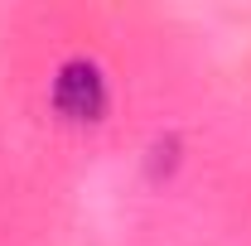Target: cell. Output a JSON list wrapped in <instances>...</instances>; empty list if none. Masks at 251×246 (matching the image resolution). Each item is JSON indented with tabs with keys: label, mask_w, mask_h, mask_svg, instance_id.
<instances>
[{
	"label": "cell",
	"mask_w": 251,
	"mask_h": 246,
	"mask_svg": "<svg viewBox=\"0 0 251 246\" xmlns=\"http://www.w3.org/2000/svg\"><path fill=\"white\" fill-rule=\"evenodd\" d=\"M111 106V87L106 73L92 58H68L53 73V111L73 125H97Z\"/></svg>",
	"instance_id": "1"
}]
</instances>
